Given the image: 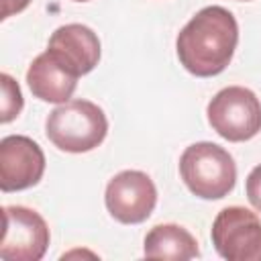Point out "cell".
Instances as JSON below:
<instances>
[{
	"label": "cell",
	"instance_id": "30bf717a",
	"mask_svg": "<svg viewBox=\"0 0 261 261\" xmlns=\"http://www.w3.org/2000/svg\"><path fill=\"white\" fill-rule=\"evenodd\" d=\"M27 84L35 98L51 104H63L73 96L77 88V75L71 73L65 65H61L45 49L29 65Z\"/></svg>",
	"mask_w": 261,
	"mask_h": 261
},
{
	"label": "cell",
	"instance_id": "2e32d148",
	"mask_svg": "<svg viewBox=\"0 0 261 261\" xmlns=\"http://www.w3.org/2000/svg\"><path fill=\"white\" fill-rule=\"evenodd\" d=\"M245 2H249V0H245Z\"/></svg>",
	"mask_w": 261,
	"mask_h": 261
},
{
	"label": "cell",
	"instance_id": "6da1fadb",
	"mask_svg": "<svg viewBox=\"0 0 261 261\" xmlns=\"http://www.w3.org/2000/svg\"><path fill=\"white\" fill-rule=\"evenodd\" d=\"M239 43V22L224 6L198 10L177 33L175 51L186 71L196 77L222 73Z\"/></svg>",
	"mask_w": 261,
	"mask_h": 261
},
{
	"label": "cell",
	"instance_id": "5b68a950",
	"mask_svg": "<svg viewBox=\"0 0 261 261\" xmlns=\"http://www.w3.org/2000/svg\"><path fill=\"white\" fill-rule=\"evenodd\" d=\"M210 237L216 253L226 261H261V220L249 208H222Z\"/></svg>",
	"mask_w": 261,
	"mask_h": 261
},
{
	"label": "cell",
	"instance_id": "5bb4252c",
	"mask_svg": "<svg viewBox=\"0 0 261 261\" xmlns=\"http://www.w3.org/2000/svg\"><path fill=\"white\" fill-rule=\"evenodd\" d=\"M29 4H31V0H2V20L10 18L12 14L22 12Z\"/></svg>",
	"mask_w": 261,
	"mask_h": 261
},
{
	"label": "cell",
	"instance_id": "8fae6325",
	"mask_svg": "<svg viewBox=\"0 0 261 261\" xmlns=\"http://www.w3.org/2000/svg\"><path fill=\"white\" fill-rule=\"evenodd\" d=\"M143 253L149 259H177L188 261L200 255L194 234L179 224H157L145 234Z\"/></svg>",
	"mask_w": 261,
	"mask_h": 261
},
{
	"label": "cell",
	"instance_id": "ba28073f",
	"mask_svg": "<svg viewBox=\"0 0 261 261\" xmlns=\"http://www.w3.org/2000/svg\"><path fill=\"white\" fill-rule=\"evenodd\" d=\"M45 173V153L31 137L8 135L0 141V190L20 192L37 186Z\"/></svg>",
	"mask_w": 261,
	"mask_h": 261
},
{
	"label": "cell",
	"instance_id": "277c9868",
	"mask_svg": "<svg viewBox=\"0 0 261 261\" xmlns=\"http://www.w3.org/2000/svg\"><path fill=\"white\" fill-rule=\"evenodd\" d=\"M208 124L230 143H243L261 130V102L245 86H228L214 94L206 108Z\"/></svg>",
	"mask_w": 261,
	"mask_h": 261
},
{
	"label": "cell",
	"instance_id": "52a82bcc",
	"mask_svg": "<svg viewBox=\"0 0 261 261\" xmlns=\"http://www.w3.org/2000/svg\"><path fill=\"white\" fill-rule=\"evenodd\" d=\"M104 204L114 220L122 224H141L155 210L157 188L145 171L124 169L108 181Z\"/></svg>",
	"mask_w": 261,
	"mask_h": 261
},
{
	"label": "cell",
	"instance_id": "9a60e30c",
	"mask_svg": "<svg viewBox=\"0 0 261 261\" xmlns=\"http://www.w3.org/2000/svg\"><path fill=\"white\" fill-rule=\"evenodd\" d=\"M73 2H88V0H73Z\"/></svg>",
	"mask_w": 261,
	"mask_h": 261
},
{
	"label": "cell",
	"instance_id": "8992f818",
	"mask_svg": "<svg viewBox=\"0 0 261 261\" xmlns=\"http://www.w3.org/2000/svg\"><path fill=\"white\" fill-rule=\"evenodd\" d=\"M0 257L6 261H39L47 253L51 232L45 218L27 206H2Z\"/></svg>",
	"mask_w": 261,
	"mask_h": 261
},
{
	"label": "cell",
	"instance_id": "7c38bea8",
	"mask_svg": "<svg viewBox=\"0 0 261 261\" xmlns=\"http://www.w3.org/2000/svg\"><path fill=\"white\" fill-rule=\"evenodd\" d=\"M0 84H2V110H0V122L2 124H8L12 122L22 106H24V100H22V92H20V86L16 84V80L8 73H2L0 75Z\"/></svg>",
	"mask_w": 261,
	"mask_h": 261
},
{
	"label": "cell",
	"instance_id": "3957f363",
	"mask_svg": "<svg viewBox=\"0 0 261 261\" xmlns=\"http://www.w3.org/2000/svg\"><path fill=\"white\" fill-rule=\"evenodd\" d=\"M179 175L196 198L220 200L228 196L237 184V165L224 147L200 141L184 149L179 157Z\"/></svg>",
	"mask_w": 261,
	"mask_h": 261
},
{
	"label": "cell",
	"instance_id": "9c48e42d",
	"mask_svg": "<svg viewBox=\"0 0 261 261\" xmlns=\"http://www.w3.org/2000/svg\"><path fill=\"white\" fill-rule=\"evenodd\" d=\"M47 51L65 65L71 73L86 75L100 61V39L98 35L80 22H69L53 31L49 37Z\"/></svg>",
	"mask_w": 261,
	"mask_h": 261
},
{
	"label": "cell",
	"instance_id": "4fadbf2b",
	"mask_svg": "<svg viewBox=\"0 0 261 261\" xmlns=\"http://www.w3.org/2000/svg\"><path fill=\"white\" fill-rule=\"evenodd\" d=\"M245 192H247L249 204H251L257 212H261V163L255 165V167L251 169V173L247 175Z\"/></svg>",
	"mask_w": 261,
	"mask_h": 261
},
{
	"label": "cell",
	"instance_id": "7a4b0ae2",
	"mask_svg": "<svg viewBox=\"0 0 261 261\" xmlns=\"http://www.w3.org/2000/svg\"><path fill=\"white\" fill-rule=\"evenodd\" d=\"M108 133L104 110L90 100H67L45 120L47 139L65 153H88L102 145Z\"/></svg>",
	"mask_w": 261,
	"mask_h": 261
}]
</instances>
